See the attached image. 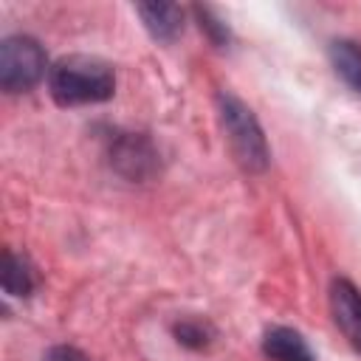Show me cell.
I'll list each match as a JSON object with an SVG mask.
<instances>
[{"instance_id": "obj_1", "label": "cell", "mask_w": 361, "mask_h": 361, "mask_svg": "<svg viewBox=\"0 0 361 361\" xmlns=\"http://www.w3.org/2000/svg\"><path fill=\"white\" fill-rule=\"evenodd\" d=\"M48 87H51L54 102L62 104V107L96 104V102H107L113 96L116 73L99 56L71 54V56H62L51 68Z\"/></svg>"}, {"instance_id": "obj_2", "label": "cell", "mask_w": 361, "mask_h": 361, "mask_svg": "<svg viewBox=\"0 0 361 361\" xmlns=\"http://www.w3.org/2000/svg\"><path fill=\"white\" fill-rule=\"evenodd\" d=\"M217 104H220V124L226 130V138H228L237 161L251 172L265 169L268 166V144H265V135H262L254 113L240 99H234L228 93H220Z\"/></svg>"}, {"instance_id": "obj_3", "label": "cell", "mask_w": 361, "mask_h": 361, "mask_svg": "<svg viewBox=\"0 0 361 361\" xmlns=\"http://www.w3.org/2000/svg\"><path fill=\"white\" fill-rule=\"evenodd\" d=\"M45 51L31 37H6L0 45V87L6 93L31 90L45 76Z\"/></svg>"}, {"instance_id": "obj_4", "label": "cell", "mask_w": 361, "mask_h": 361, "mask_svg": "<svg viewBox=\"0 0 361 361\" xmlns=\"http://www.w3.org/2000/svg\"><path fill=\"white\" fill-rule=\"evenodd\" d=\"M330 310L344 338L361 353V290L347 279H336L330 285Z\"/></svg>"}, {"instance_id": "obj_5", "label": "cell", "mask_w": 361, "mask_h": 361, "mask_svg": "<svg viewBox=\"0 0 361 361\" xmlns=\"http://www.w3.org/2000/svg\"><path fill=\"white\" fill-rule=\"evenodd\" d=\"M262 353L271 361H316L307 341L290 327H271L262 336Z\"/></svg>"}, {"instance_id": "obj_6", "label": "cell", "mask_w": 361, "mask_h": 361, "mask_svg": "<svg viewBox=\"0 0 361 361\" xmlns=\"http://www.w3.org/2000/svg\"><path fill=\"white\" fill-rule=\"evenodd\" d=\"M138 14L147 31L161 42H172L183 28V11L180 6H172V3H144L138 6Z\"/></svg>"}, {"instance_id": "obj_7", "label": "cell", "mask_w": 361, "mask_h": 361, "mask_svg": "<svg viewBox=\"0 0 361 361\" xmlns=\"http://www.w3.org/2000/svg\"><path fill=\"white\" fill-rule=\"evenodd\" d=\"M330 62L336 68V73L361 93V45L350 42V39H336L330 42Z\"/></svg>"}, {"instance_id": "obj_8", "label": "cell", "mask_w": 361, "mask_h": 361, "mask_svg": "<svg viewBox=\"0 0 361 361\" xmlns=\"http://www.w3.org/2000/svg\"><path fill=\"white\" fill-rule=\"evenodd\" d=\"M3 290L11 296H28L34 290V271L25 257L6 251L3 257Z\"/></svg>"}, {"instance_id": "obj_9", "label": "cell", "mask_w": 361, "mask_h": 361, "mask_svg": "<svg viewBox=\"0 0 361 361\" xmlns=\"http://www.w3.org/2000/svg\"><path fill=\"white\" fill-rule=\"evenodd\" d=\"M175 336H178L180 344L195 347V350H200V347H206L212 341V330L203 322H180L175 327Z\"/></svg>"}, {"instance_id": "obj_10", "label": "cell", "mask_w": 361, "mask_h": 361, "mask_svg": "<svg viewBox=\"0 0 361 361\" xmlns=\"http://www.w3.org/2000/svg\"><path fill=\"white\" fill-rule=\"evenodd\" d=\"M48 361H87V355H85L82 350H76V347L59 344V347H54V350L48 353Z\"/></svg>"}]
</instances>
